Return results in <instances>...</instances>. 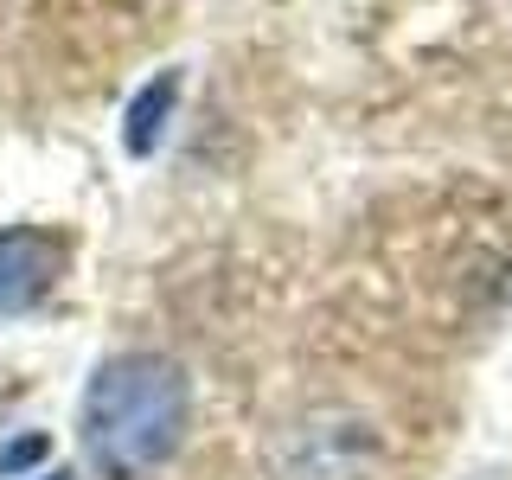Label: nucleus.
Masks as SVG:
<instances>
[{
	"mask_svg": "<svg viewBox=\"0 0 512 480\" xmlns=\"http://www.w3.org/2000/svg\"><path fill=\"white\" fill-rule=\"evenodd\" d=\"M186 423L192 384L167 352H116L84 384V448L109 480H141L173 461Z\"/></svg>",
	"mask_w": 512,
	"mask_h": 480,
	"instance_id": "obj_1",
	"label": "nucleus"
},
{
	"mask_svg": "<svg viewBox=\"0 0 512 480\" xmlns=\"http://www.w3.org/2000/svg\"><path fill=\"white\" fill-rule=\"evenodd\" d=\"M64 276V237L39 224H7L0 231V314H32Z\"/></svg>",
	"mask_w": 512,
	"mask_h": 480,
	"instance_id": "obj_2",
	"label": "nucleus"
},
{
	"mask_svg": "<svg viewBox=\"0 0 512 480\" xmlns=\"http://www.w3.org/2000/svg\"><path fill=\"white\" fill-rule=\"evenodd\" d=\"M276 480H372V436L359 423H314L295 429V455L276 468Z\"/></svg>",
	"mask_w": 512,
	"mask_h": 480,
	"instance_id": "obj_3",
	"label": "nucleus"
},
{
	"mask_svg": "<svg viewBox=\"0 0 512 480\" xmlns=\"http://www.w3.org/2000/svg\"><path fill=\"white\" fill-rule=\"evenodd\" d=\"M173 103H180V71H160L154 84L141 90L135 103H128V116H122V148H128V154H154L160 135H167Z\"/></svg>",
	"mask_w": 512,
	"mask_h": 480,
	"instance_id": "obj_4",
	"label": "nucleus"
},
{
	"mask_svg": "<svg viewBox=\"0 0 512 480\" xmlns=\"http://www.w3.org/2000/svg\"><path fill=\"white\" fill-rule=\"evenodd\" d=\"M45 455H52V442L26 429V436H13L7 448H0V474H20V468H32V461H45Z\"/></svg>",
	"mask_w": 512,
	"mask_h": 480,
	"instance_id": "obj_5",
	"label": "nucleus"
},
{
	"mask_svg": "<svg viewBox=\"0 0 512 480\" xmlns=\"http://www.w3.org/2000/svg\"><path fill=\"white\" fill-rule=\"evenodd\" d=\"M45 480H71V474H45Z\"/></svg>",
	"mask_w": 512,
	"mask_h": 480,
	"instance_id": "obj_6",
	"label": "nucleus"
}]
</instances>
